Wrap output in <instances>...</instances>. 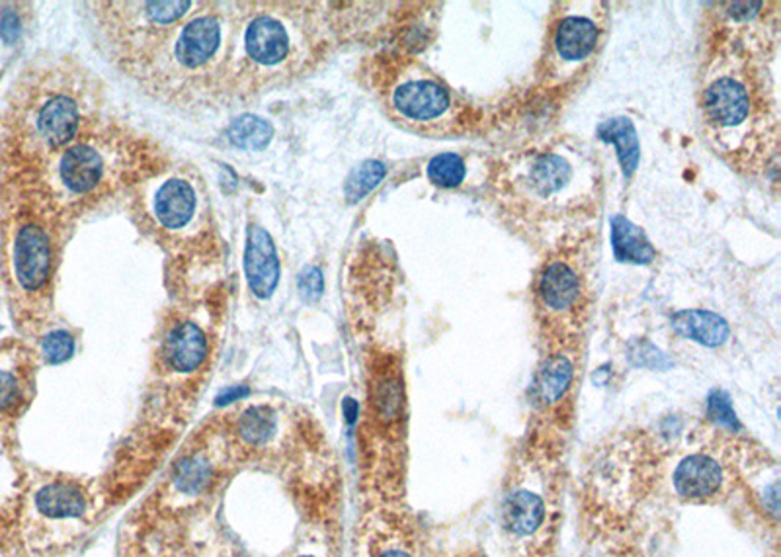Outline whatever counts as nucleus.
I'll return each mask as SVG.
<instances>
[{
  "mask_svg": "<svg viewBox=\"0 0 781 557\" xmlns=\"http://www.w3.org/2000/svg\"><path fill=\"white\" fill-rule=\"evenodd\" d=\"M239 17L241 2H206L133 82L147 97L186 112L223 106Z\"/></svg>",
  "mask_w": 781,
  "mask_h": 557,
  "instance_id": "obj_4",
  "label": "nucleus"
},
{
  "mask_svg": "<svg viewBox=\"0 0 781 557\" xmlns=\"http://www.w3.org/2000/svg\"><path fill=\"white\" fill-rule=\"evenodd\" d=\"M170 167L162 147L123 121H100L36 169L10 175L17 211L61 229Z\"/></svg>",
  "mask_w": 781,
  "mask_h": 557,
  "instance_id": "obj_1",
  "label": "nucleus"
},
{
  "mask_svg": "<svg viewBox=\"0 0 781 557\" xmlns=\"http://www.w3.org/2000/svg\"><path fill=\"white\" fill-rule=\"evenodd\" d=\"M104 84L77 57H43L10 95L2 120L0 155L10 175L36 169L104 116Z\"/></svg>",
  "mask_w": 781,
  "mask_h": 557,
  "instance_id": "obj_2",
  "label": "nucleus"
},
{
  "mask_svg": "<svg viewBox=\"0 0 781 557\" xmlns=\"http://www.w3.org/2000/svg\"><path fill=\"white\" fill-rule=\"evenodd\" d=\"M376 557H414L409 549L401 548V546H386V548L378 549L376 551Z\"/></svg>",
  "mask_w": 781,
  "mask_h": 557,
  "instance_id": "obj_30",
  "label": "nucleus"
},
{
  "mask_svg": "<svg viewBox=\"0 0 781 557\" xmlns=\"http://www.w3.org/2000/svg\"><path fill=\"white\" fill-rule=\"evenodd\" d=\"M317 9L307 2H241L223 106L249 105L317 67L329 48V26Z\"/></svg>",
  "mask_w": 781,
  "mask_h": 557,
  "instance_id": "obj_3",
  "label": "nucleus"
},
{
  "mask_svg": "<svg viewBox=\"0 0 781 557\" xmlns=\"http://www.w3.org/2000/svg\"><path fill=\"white\" fill-rule=\"evenodd\" d=\"M387 169L383 162L379 161H363L360 167H356L350 177H348L347 185H344V195H347L348 202H360L366 196L370 195L371 190H376L381 180L386 178Z\"/></svg>",
  "mask_w": 781,
  "mask_h": 557,
  "instance_id": "obj_24",
  "label": "nucleus"
},
{
  "mask_svg": "<svg viewBox=\"0 0 781 557\" xmlns=\"http://www.w3.org/2000/svg\"><path fill=\"white\" fill-rule=\"evenodd\" d=\"M407 396L399 371L386 364H378L371 370L370 388H368V417L379 428H393L404 419Z\"/></svg>",
  "mask_w": 781,
  "mask_h": 557,
  "instance_id": "obj_12",
  "label": "nucleus"
},
{
  "mask_svg": "<svg viewBox=\"0 0 781 557\" xmlns=\"http://www.w3.org/2000/svg\"><path fill=\"white\" fill-rule=\"evenodd\" d=\"M545 520V503L540 495L518 489L510 493L502 505V525L518 536H530Z\"/></svg>",
  "mask_w": 781,
  "mask_h": 557,
  "instance_id": "obj_19",
  "label": "nucleus"
},
{
  "mask_svg": "<svg viewBox=\"0 0 781 557\" xmlns=\"http://www.w3.org/2000/svg\"><path fill=\"white\" fill-rule=\"evenodd\" d=\"M612 247L615 259L629 265H649L657 257L647 235L623 216L612 218Z\"/></svg>",
  "mask_w": 781,
  "mask_h": 557,
  "instance_id": "obj_21",
  "label": "nucleus"
},
{
  "mask_svg": "<svg viewBox=\"0 0 781 557\" xmlns=\"http://www.w3.org/2000/svg\"><path fill=\"white\" fill-rule=\"evenodd\" d=\"M571 162L557 153H540L532 157L525 170L524 186L532 190V196L540 200H548L561 195L567 186L571 185Z\"/></svg>",
  "mask_w": 781,
  "mask_h": 557,
  "instance_id": "obj_17",
  "label": "nucleus"
},
{
  "mask_svg": "<svg viewBox=\"0 0 781 557\" xmlns=\"http://www.w3.org/2000/svg\"><path fill=\"white\" fill-rule=\"evenodd\" d=\"M322 290H324V280H322V272L317 267H307L301 276H299V291L301 296L307 301H317L321 298Z\"/></svg>",
  "mask_w": 781,
  "mask_h": 557,
  "instance_id": "obj_29",
  "label": "nucleus"
},
{
  "mask_svg": "<svg viewBox=\"0 0 781 557\" xmlns=\"http://www.w3.org/2000/svg\"><path fill=\"white\" fill-rule=\"evenodd\" d=\"M74 352V337L69 331L56 329L43 335L40 342V355L48 364H61L69 360Z\"/></svg>",
  "mask_w": 781,
  "mask_h": 557,
  "instance_id": "obj_26",
  "label": "nucleus"
},
{
  "mask_svg": "<svg viewBox=\"0 0 781 557\" xmlns=\"http://www.w3.org/2000/svg\"><path fill=\"white\" fill-rule=\"evenodd\" d=\"M128 196L139 231L157 242L186 275L219 259L210 195L193 167L170 165Z\"/></svg>",
  "mask_w": 781,
  "mask_h": 557,
  "instance_id": "obj_5",
  "label": "nucleus"
},
{
  "mask_svg": "<svg viewBox=\"0 0 781 557\" xmlns=\"http://www.w3.org/2000/svg\"><path fill=\"white\" fill-rule=\"evenodd\" d=\"M725 481V471L709 454H690L678 464L672 476L674 491L688 501H703L718 495Z\"/></svg>",
  "mask_w": 781,
  "mask_h": 557,
  "instance_id": "obj_14",
  "label": "nucleus"
},
{
  "mask_svg": "<svg viewBox=\"0 0 781 557\" xmlns=\"http://www.w3.org/2000/svg\"><path fill=\"white\" fill-rule=\"evenodd\" d=\"M465 175L468 167L458 153L435 155L434 159L428 162V178L432 185L440 188H458L465 180Z\"/></svg>",
  "mask_w": 781,
  "mask_h": 557,
  "instance_id": "obj_25",
  "label": "nucleus"
},
{
  "mask_svg": "<svg viewBox=\"0 0 781 557\" xmlns=\"http://www.w3.org/2000/svg\"><path fill=\"white\" fill-rule=\"evenodd\" d=\"M629 360L637 368H649V370H667L672 366L669 356L662 352L661 348L654 347L649 340L637 339L629 345Z\"/></svg>",
  "mask_w": 781,
  "mask_h": 557,
  "instance_id": "obj_27",
  "label": "nucleus"
},
{
  "mask_svg": "<svg viewBox=\"0 0 781 557\" xmlns=\"http://www.w3.org/2000/svg\"><path fill=\"white\" fill-rule=\"evenodd\" d=\"M674 331L708 348L723 347L731 337V327L723 317L708 309H684L672 316Z\"/></svg>",
  "mask_w": 781,
  "mask_h": 557,
  "instance_id": "obj_18",
  "label": "nucleus"
},
{
  "mask_svg": "<svg viewBox=\"0 0 781 557\" xmlns=\"http://www.w3.org/2000/svg\"><path fill=\"white\" fill-rule=\"evenodd\" d=\"M708 417L713 422H718L719 427H725L729 430H737V428L741 427L739 419H737L733 404H731V397L727 396L725 391H719V389H715L708 397Z\"/></svg>",
  "mask_w": 781,
  "mask_h": 557,
  "instance_id": "obj_28",
  "label": "nucleus"
},
{
  "mask_svg": "<svg viewBox=\"0 0 781 557\" xmlns=\"http://www.w3.org/2000/svg\"><path fill=\"white\" fill-rule=\"evenodd\" d=\"M244 276L257 298L268 299L278 288L280 260L274 239L264 227L250 226L244 251Z\"/></svg>",
  "mask_w": 781,
  "mask_h": 557,
  "instance_id": "obj_13",
  "label": "nucleus"
},
{
  "mask_svg": "<svg viewBox=\"0 0 781 557\" xmlns=\"http://www.w3.org/2000/svg\"><path fill=\"white\" fill-rule=\"evenodd\" d=\"M582 280L579 272L564 260H553L545 267L538 282V299L543 309L553 316L571 314L579 307Z\"/></svg>",
  "mask_w": 781,
  "mask_h": 557,
  "instance_id": "obj_15",
  "label": "nucleus"
},
{
  "mask_svg": "<svg viewBox=\"0 0 781 557\" xmlns=\"http://www.w3.org/2000/svg\"><path fill=\"white\" fill-rule=\"evenodd\" d=\"M227 136H229V141L237 149H242V151H262L274 138V128L264 118L247 113V116H241V118L231 121Z\"/></svg>",
  "mask_w": 781,
  "mask_h": 557,
  "instance_id": "obj_23",
  "label": "nucleus"
},
{
  "mask_svg": "<svg viewBox=\"0 0 781 557\" xmlns=\"http://www.w3.org/2000/svg\"><path fill=\"white\" fill-rule=\"evenodd\" d=\"M574 366L564 355H555L541 364L533 380V397L545 407L559 404L571 389Z\"/></svg>",
  "mask_w": 781,
  "mask_h": 557,
  "instance_id": "obj_20",
  "label": "nucleus"
},
{
  "mask_svg": "<svg viewBox=\"0 0 781 557\" xmlns=\"http://www.w3.org/2000/svg\"><path fill=\"white\" fill-rule=\"evenodd\" d=\"M598 43V26L594 20L579 14L561 18L553 32V53L564 66H577L587 61Z\"/></svg>",
  "mask_w": 781,
  "mask_h": 557,
  "instance_id": "obj_16",
  "label": "nucleus"
},
{
  "mask_svg": "<svg viewBox=\"0 0 781 557\" xmlns=\"http://www.w3.org/2000/svg\"><path fill=\"white\" fill-rule=\"evenodd\" d=\"M33 376L36 360L30 348L17 342L0 348V417L22 415L32 399Z\"/></svg>",
  "mask_w": 781,
  "mask_h": 557,
  "instance_id": "obj_11",
  "label": "nucleus"
},
{
  "mask_svg": "<svg viewBox=\"0 0 781 557\" xmlns=\"http://www.w3.org/2000/svg\"><path fill=\"white\" fill-rule=\"evenodd\" d=\"M90 28L100 53L136 81L188 18L206 7L200 0L90 2Z\"/></svg>",
  "mask_w": 781,
  "mask_h": 557,
  "instance_id": "obj_6",
  "label": "nucleus"
},
{
  "mask_svg": "<svg viewBox=\"0 0 781 557\" xmlns=\"http://www.w3.org/2000/svg\"><path fill=\"white\" fill-rule=\"evenodd\" d=\"M59 233L46 219L14 211L7 247L10 288L30 324L41 325L51 311Z\"/></svg>",
  "mask_w": 781,
  "mask_h": 557,
  "instance_id": "obj_8",
  "label": "nucleus"
},
{
  "mask_svg": "<svg viewBox=\"0 0 781 557\" xmlns=\"http://www.w3.org/2000/svg\"><path fill=\"white\" fill-rule=\"evenodd\" d=\"M598 138L615 147L623 175L625 178L631 177L639 167V159H641V146H639L633 121L629 118H612V120L604 121L598 128Z\"/></svg>",
  "mask_w": 781,
  "mask_h": 557,
  "instance_id": "obj_22",
  "label": "nucleus"
},
{
  "mask_svg": "<svg viewBox=\"0 0 781 557\" xmlns=\"http://www.w3.org/2000/svg\"><path fill=\"white\" fill-rule=\"evenodd\" d=\"M387 105L397 120L430 126L450 113V90L428 74H404L387 90Z\"/></svg>",
  "mask_w": 781,
  "mask_h": 557,
  "instance_id": "obj_9",
  "label": "nucleus"
},
{
  "mask_svg": "<svg viewBox=\"0 0 781 557\" xmlns=\"http://www.w3.org/2000/svg\"><path fill=\"white\" fill-rule=\"evenodd\" d=\"M703 118L719 136H733L752 118V95L737 74H721L703 90Z\"/></svg>",
  "mask_w": 781,
  "mask_h": 557,
  "instance_id": "obj_10",
  "label": "nucleus"
},
{
  "mask_svg": "<svg viewBox=\"0 0 781 557\" xmlns=\"http://www.w3.org/2000/svg\"><path fill=\"white\" fill-rule=\"evenodd\" d=\"M112 503L100 479L46 474L30 479L22 503L26 541L43 554L74 548Z\"/></svg>",
  "mask_w": 781,
  "mask_h": 557,
  "instance_id": "obj_7",
  "label": "nucleus"
}]
</instances>
